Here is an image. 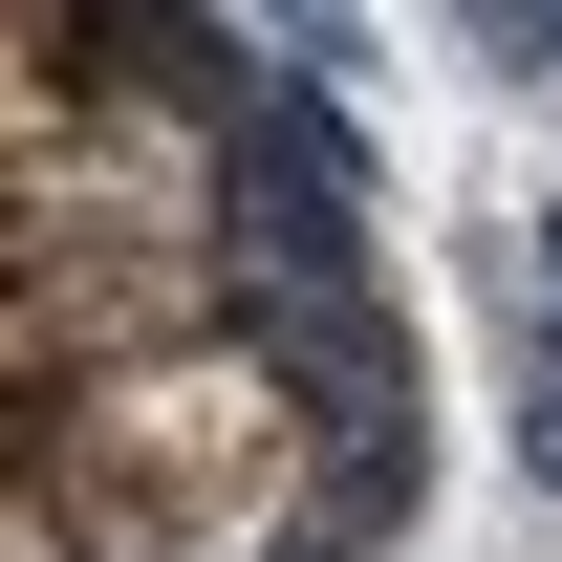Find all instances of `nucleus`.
<instances>
[{"instance_id":"f257e3e1","label":"nucleus","mask_w":562,"mask_h":562,"mask_svg":"<svg viewBox=\"0 0 562 562\" xmlns=\"http://www.w3.org/2000/svg\"><path fill=\"white\" fill-rule=\"evenodd\" d=\"M454 325L303 0H0V562H432Z\"/></svg>"}]
</instances>
